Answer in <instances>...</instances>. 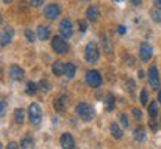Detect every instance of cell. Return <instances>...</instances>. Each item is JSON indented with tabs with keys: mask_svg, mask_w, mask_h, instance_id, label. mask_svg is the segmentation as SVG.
I'll return each mask as SVG.
<instances>
[{
	"mask_svg": "<svg viewBox=\"0 0 161 149\" xmlns=\"http://www.w3.org/2000/svg\"><path fill=\"white\" fill-rule=\"evenodd\" d=\"M75 73H76L75 64H72V63H67V64H66V72H64V74H66L69 79H72V78L75 76Z\"/></svg>",
	"mask_w": 161,
	"mask_h": 149,
	"instance_id": "obj_18",
	"label": "cell"
},
{
	"mask_svg": "<svg viewBox=\"0 0 161 149\" xmlns=\"http://www.w3.org/2000/svg\"><path fill=\"white\" fill-rule=\"evenodd\" d=\"M85 80L91 88H98V86L102 85V76H100V73H98L97 70H90V72H86Z\"/></svg>",
	"mask_w": 161,
	"mask_h": 149,
	"instance_id": "obj_5",
	"label": "cell"
},
{
	"mask_svg": "<svg viewBox=\"0 0 161 149\" xmlns=\"http://www.w3.org/2000/svg\"><path fill=\"white\" fill-rule=\"evenodd\" d=\"M125 27H124V25H118V33H119V35H125Z\"/></svg>",
	"mask_w": 161,
	"mask_h": 149,
	"instance_id": "obj_33",
	"label": "cell"
},
{
	"mask_svg": "<svg viewBox=\"0 0 161 149\" xmlns=\"http://www.w3.org/2000/svg\"><path fill=\"white\" fill-rule=\"evenodd\" d=\"M25 37H27V40L31 42V43L35 42V35H33V31H31V30H25Z\"/></svg>",
	"mask_w": 161,
	"mask_h": 149,
	"instance_id": "obj_28",
	"label": "cell"
},
{
	"mask_svg": "<svg viewBox=\"0 0 161 149\" xmlns=\"http://www.w3.org/2000/svg\"><path fill=\"white\" fill-rule=\"evenodd\" d=\"M51 46L57 54H66V52L69 51V43L61 36H54L51 42Z\"/></svg>",
	"mask_w": 161,
	"mask_h": 149,
	"instance_id": "obj_4",
	"label": "cell"
},
{
	"mask_svg": "<svg viewBox=\"0 0 161 149\" xmlns=\"http://www.w3.org/2000/svg\"><path fill=\"white\" fill-rule=\"evenodd\" d=\"M131 2H133V5H136V6H139L142 3V0H131Z\"/></svg>",
	"mask_w": 161,
	"mask_h": 149,
	"instance_id": "obj_37",
	"label": "cell"
},
{
	"mask_svg": "<svg viewBox=\"0 0 161 149\" xmlns=\"http://www.w3.org/2000/svg\"><path fill=\"white\" fill-rule=\"evenodd\" d=\"M98 57H100V51L97 48V43L96 42H90L85 46V60L88 63H96Z\"/></svg>",
	"mask_w": 161,
	"mask_h": 149,
	"instance_id": "obj_1",
	"label": "cell"
},
{
	"mask_svg": "<svg viewBox=\"0 0 161 149\" xmlns=\"http://www.w3.org/2000/svg\"><path fill=\"white\" fill-rule=\"evenodd\" d=\"M29 119L30 124L39 125L40 119H42V110H40V106L37 103H31L29 106Z\"/></svg>",
	"mask_w": 161,
	"mask_h": 149,
	"instance_id": "obj_3",
	"label": "cell"
},
{
	"mask_svg": "<svg viewBox=\"0 0 161 149\" xmlns=\"http://www.w3.org/2000/svg\"><path fill=\"white\" fill-rule=\"evenodd\" d=\"M67 103H69V97H67V96H60L58 98H55L54 108H55V110H58V112H64L66 108H67Z\"/></svg>",
	"mask_w": 161,
	"mask_h": 149,
	"instance_id": "obj_10",
	"label": "cell"
},
{
	"mask_svg": "<svg viewBox=\"0 0 161 149\" xmlns=\"http://www.w3.org/2000/svg\"><path fill=\"white\" fill-rule=\"evenodd\" d=\"M45 0H31V6H35V8H37V6H40L42 3H43Z\"/></svg>",
	"mask_w": 161,
	"mask_h": 149,
	"instance_id": "obj_31",
	"label": "cell"
},
{
	"mask_svg": "<svg viewBox=\"0 0 161 149\" xmlns=\"http://www.w3.org/2000/svg\"><path fill=\"white\" fill-rule=\"evenodd\" d=\"M35 146V140L31 137H25L23 139V142H21V148L24 149H29V148H33Z\"/></svg>",
	"mask_w": 161,
	"mask_h": 149,
	"instance_id": "obj_22",
	"label": "cell"
},
{
	"mask_svg": "<svg viewBox=\"0 0 161 149\" xmlns=\"http://www.w3.org/2000/svg\"><path fill=\"white\" fill-rule=\"evenodd\" d=\"M60 143H61V146H63L64 149H73L75 148V140L72 137V134H69V133H64L63 136H61Z\"/></svg>",
	"mask_w": 161,
	"mask_h": 149,
	"instance_id": "obj_11",
	"label": "cell"
},
{
	"mask_svg": "<svg viewBox=\"0 0 161 149\" xmlns=\"http://www.w3.org/2000/svg\"><path fill=\"white\" fill-rule=\"evenodd\" d=\"M133 113H134V116H136L137 119H140V118H142V112H140L139 109H133Z\"/></svg>",
	"mask_w": 161,
	"mask_h": 149,
	"instance_id": "obj_32",
	"label": "cell"
},
{
	"mask_svg": "<svg viewBox=\"0 0 161 149\" xmlns=\"http://www.w3.org/2000/svg\"><path fill=\"white\" fill-rule=\"evenodd\" d=\"M12 0H5V3H11Z\"/></svg>",
	"mask_w": 161,
	"mask_h": 149,
	"instance_id": "obj_40",
	"label": "cell"
},
{
	"mask_svg": "<svg viewBox=\"0 0 161 149\" xmlns=\"http://www.w3.org/2000/svg\"><path fill=\"white\" fill-rule=\"evenodd\" d=\"M5 112H6V102L2 100V116H5Z\"/></svg>",
	"mask_w": 161,
	"mask_h": 149,
	"instance_id": "obj_34",
	"label": "cell"
},
{
	"mask_svg": "<svg viewBox=\"0 0 161 149\" xmlns=\"http://www.w3.org/2000/svg\"><path fill=\"white\" fill-rule=\"evenodd\" d=\"M134 139L139 140V142H142V140L145 139V131H143L142 127H137V128L134 130Z\"/></svg>",
	"mask_w": 161,
	"mask_h": 149,
	"instance_id": "obj_23",
	"label": "cell"
},
{
	"mask_svg": "<svg viewBox=\"0 0 161 149\" xmlns=\"http://www.w3.org/2000/svg\"><path fill=\"white\" fill-rule=\"evenodd\" d=\"M140 102H142V104L148 103V91H146V90H142V94H140Z\"/></svg>",
	"mask_w": 161,
	"mask_h": 149,
	"instance_id": "obj_26",
	"label": "cell"
},
{
	"mask_svg": "<svg viewBox=\"0 0 161 149\" xmlns=\"http://www.w3.org/2000/svg\"><path fill=\"white\" fill-rule=\"evenodd\" d=\"M110 134H112L115 139L122 137V130L119 128V125H118L116 122H112V124H110Z\"/></svg>",
	"mask_w": 161,
	"mask_h": 149,
	"instance_id": "obj_16",
	"label": "cell"
},
{
	"mask_svg": "<svg viewBox=\"0 0 161 149\" xmlns=\"http://www.w3.org/2000/svg\"><path fill=\"white\" fill-rule=\"evenodd\" d=\"M76 113L79 115L80 119H84V121H91L94 118V110H92V108L90 104H86V103L78 104L76 106Z\"/></svg>",
	"mask_w": 161,
	"mask_h": 149,
	"instance_id": "obj_2",
	"label": "cell"
},
{
	"mask_svg": "<svg viewBox=\"0 0 161 149\" xmlns=\"http://www.w3.org/2000/svg\"><path fill=\"white\" fill-rule=\"evenodd\" d=\"M151 18L155 21V23H161V9L157 8V9H152L151 11Z\"/></svg>",
	"mask_w": 161,
	"mask_h": 149,
	"instance_id": "obj_21",
	"label": "cell"
},
{
	"mask_svg": "<svg viewBox=\"0 0 161 149\" xmlns=\"http://www.w3.org/2000/svg\"><path fill=\"white\" fill-rule=\"evenodd\" d=\"M121 124H122V127H124V128H127V127L130 125V122H128V118H127L124 113L121 115Z\"/></svg>",
	"mask_w": 161,
	"mask_h": 149,
	"instance_id": "obj_29",
	"label": "cell"
},
{
	"mask_svg": "<svg viewBox=\"0 0 161 149\" xmlns=\"http://www.w3.org/2000/svg\"><path fill=\"white\" fill-rule=\"evenodd\" d=\"M155 5H157V8L161 9V0H155Z\"/></svg>",
	"mask_w": 161,
	"mask_h": 149,
	"instance_id": "obj_38",
	"label": "cell"
},
{
	"mask_svg": "<svg viewBox=\"0 0 161 149\" xmlns=\"http://www.w3.org/2000/svg\"><path fill=\"white\" fill-rule=\"evenodd\" d=\"M37 36H39L40 40H48L51 37V30H49V27H46V25L37 27Z\"/></svg>",
	"mask_w": 161,
	"mask_h": 149,
	"instance_id": "obj_14",
	"label": "cell"
},
{
	"mask_svg": "<svg viewBox=\"0 0 161 149\" xmlns=\"http://www.w3.org/2000/svg\"><path fill=\"white\" fill-rule=\"evenodd\" d=\"M98 15H100V12H98L97 6H90V8L86 9V18H88V21L96 23L98 19Z\"/></svg>",
	"mask_w": 161,
	"mask_h": 149,
	"instance_id": "obj_13",
	"label": "cell"
},
{
	"mask_svg": "<svg viewBox=\"0 0 161 149\" xmlns=\"http://www.w3.org/2000/svg\"><path fill=\"white\" fill-rule=\"evenodd\" d=\"M148 80H149L151 86H152L154 90H158V88H160V74H158V70H157L155 66L149 67V70H148Z\"/></svg>",
	"mask_w": 161,
	"mask_h": 149,
	"instance_id": "obj_6",
	"label": "cell"
},
{
	"mask_svg": "<svg viewBox=\"0 0 161 149\" xmlns=\"http://www.w3.org/2000/svg\"><path fill=\"white\" fill-rule=\"evenodd\" d=\"M158 102H160V104H161V91L158 92Z\"/></svg>",
	"mask_w": 161,
	"mask_h": 149,
	"instance_id": "obj_39",
	"label": "cell"
},
{
	"mask_svg": "<svg viewBox=\"0 0 161 149\" xmlns=\"http://www.w3.org/2000/svg\"><path fill=\"white\" fill-rule=\"evenodd\" d=\"M14 119L17 124H23L24 122V110L23 109H17L15 113H14Z\"/></svg>",
	"mask_w": 161,
	"mask_h": 149,
	"instance_id": "obj_20",
	"label": "cell"
},
{
	"mask_svg": "<svg viewBox=\"0 0 161 149\" xmlns=\"http://www.w3.org/2000/svg\"><path fill=\"white\" fill-rule=\"evenodd\" d=\"M148 113H149V118H155L158 115V106H157L155 102H151L149 108H148Z\"/></svg>",
	"mask_w": 161,
	"mask_h": 149,
	"instance_id": "obj_19",
	"label": "cell"
},
{
	"mask_svg": "<svg viewBox=\"0 0 161 149\" xmlns=\"http://www.w3.org/2000/svg\"><path fill=\"white\" fill-rule=\"evenodd\" d=\"M66 72V64H63L61 61H55L52 64V73L55 76H63Z\"/></svg>",
	"mask_w": 161,
	"mask_h": 149,
	"instance_id": "obj_15",
	"label": "cell"
},
{
	"mask_svg": "<svg viewBox=\"0 0 161 149\" xmlns=\"http://www.w3.org/2000/svg\"><path fill=\"white\" fill-rule=\"evenodd\" d=\"M106 102H108V110H112L114 109V103H115V98L112 97V96H108V98H106Z\"/></svg>",
	"mask_w": 161,
	"mask_h": 149,
	"instance_id": "obj_25",
	"label": "cell"
},
{
	"mask_svg": "<svg viewBox=\"0 0 161 149\" xmlns=\"http://www.w3.org/2000/svg\"><path fill=\"white\" fill-rule=\"evenodd\" d=\"M60 31H61L63 37H66V39H70V37H72V35H73V27H72L70 19L64 18L63 21L60 23Z\"/></svg>",
	"mask_w": 161,
	"mask_h": 149,
	"instance_id": "obj_7",
	"label": "cell"
},
{
	"mask_svg": "<svg viewBox=\"0 0 161 149\" xmlns=\"http://www.w3.org/2000/svg\"><path fill=\"white\" fill-rule=\"evenodd\" d=\"M9 74L14 80H21L24 78V70L19 67V66H11L9 69Z\"/></svg>",
	"mask_w": 161,
	"mask_h": 149,
	"instance_id": "obj_12",
	"label": "cell"
},
{
	"mask_svg": "<svg viewBox=\"0 0 161 149\" xmlns=\"http://www.w3.org/2000/svg\"><path fill=\"white\" fill-rule=\"evenodd\" d=\"M61 14V8L57 5V3H51L45 8V15L48 19H55Z\"/></svg>",
	"mask_w": 161,
	"mask_h": 149,
	"instance_id": "obj_8",
	"label": "cell"
},
{
	"mask_svg": "<svg viewBox=\"0 0 161 149\" xmlns=\"http://www.w3.org/2000/svg\"><path fill=\"white\" fill-rule=\"evenodd\" d=\"M36 91H37V85H36L35 82H29V84H27V94H29V96H33Z\"/></svg>",
	"mask_w": 161,
	"mask_h": 149,
	"instance_id": "obj_24",
	"label": "cell"
},
{
	"mask_svg": "<svg viewBox=\"0 0 161 149\" xmlns=\"http://www.w3.org/2000/svg\"><path fill=\"white\" fill-rule=\"evenodd\" d=\"M11 37H12V29H8L3 31L2 35V46H6L9 42H11Z\"/></svg>",
	"mask_w": 161,
	"mask_h": 149,
	"instance_id": "obj_17",
	"label": "cell"
},
{
	"mask_svg": "<svg viewBox=\"0 0 161 149\" xmlns=\"http://www.w3.org/2000/svg\"><path fill=\"white\" fill-rule=\"evenodd\" d=\"M149 127H152V130H157V124H155V121H154V118H151Z\"/></svg>",
	"mask_w": 161,
	"mask_h": 149,
	"instance_id": "obj_35",
	"label": "cell"
},
{
	"mask_svg": "<svg viewBox=\"0 0 161 149\" xmlns=\"http://www.w3.org/2000/svg\"><path fill=\"white\" fill-rule=\"evenodd\" d=\"M116 2H124V0H116Z\"/></svg>",
	"mask_w": 161,
	"mask_h": 149,
	"instance_id": "obj_41",
	"label": "cell"
},
{
	"mask_svg": "<svg viewBox=\"0 0 161 149\" xmlns=\"http://www.w3.org/2000/svg\"><path fill=\"white\" fill-rule=\"evenodd\" d=\"M8 148H9V149H15V148H18V145L14 143V142H11V143H8Z\"/></svg>",
	"mask_w": 161,
	"mask_h": 149,
	"instance_id": "obj_36",
	"label": "cell"
},
{
	"mask_svg": "<svg viewBox=\"0 0 161 149\" xmlns=\"http://www.w3.org/2000/svg\"><path fill=\"white\" fill-rule=\"evenodd\" d=\"M139 55L142 58V61H148L152 57V48L148 43H142L140 48H139Z\"/></svg>",
	"mask_w": 161,
	"mask_h": 149,
	"instance_id": "obj_9",
	"label": "cell"
},
{
	"mask_svg": "<svg viewBox=\"0 0 161 149\" xmlns=\"http://www.w3.org/2000/svg\"><path fill=\"white\" fill-rule=\"evenodd\" d=\"M79 30L80 31H86V21H79Z\"/></svg>",
	"mask_w": 161,
	"mask_h": 149,
	"instance_id": "obj_30",
	"label": "cell"
},
{
	"mask_svg": "<svg viewBox=\"0 0 161 149\" xmlns=\"http://www.w3.org/2000/svg\"><path fill=\"white\" fill-rule=\"evenodd\" d=\"M48 85H49V84H48V80H42V82L39 84V88L42 90V91L46 92V91H49V86Z\"/></svg>",
	"mask_w": 161,
	"mask_h": 149,
	"instance_id": "obj_27",
	"label": "cell"
}]
</instances>
